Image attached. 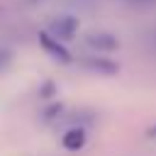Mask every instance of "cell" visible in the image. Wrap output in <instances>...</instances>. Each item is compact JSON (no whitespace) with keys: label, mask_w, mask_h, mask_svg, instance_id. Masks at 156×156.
Here are the masks:
<instances>
[{"label":"cell","mask_w":156,"mask_h":156,"mask_svg":"<svg viewBox=\"0 0 156 156\" xmlns=\"http://www.w3.org/2000/svg\"><path fill=\"white\" fill-rule=\"evenodd\" d=\"M39 44H41V49H44L49 56H54L56 61H61V63H68V61H71V54L63 49L61 39H56L54 34H49V32H39Z\"/></svg>","instance_id":"cell-1"},{"label":"cell","mask_w":156,"mask_h":156,"mask_svg":"<svg viewBox=\"0 0 156 156\" xmlns=\"http://www.w3.org/2000/svg\"><path fill=\"white\" fill-rule=\"evenodd\" d=\"M76 32H78V20H76V17H56V20H51V24H49V34H54V37L61 39V41L73 39Z\"/></svg>","instance_id":"cell-2"},{"label":"cell","mask_w":156,"mask_h":156,"mask_svg":"<svg viewBox=\"0 0 156 156\" xmlns=\"http://www.w3.org/2000/svg\"><path fill=\"white\" fill-rule=\"evenodd\" d=\"M85 41H88V46H93V49H102V51H112V49H117V39H115L112 34H107V32H93V34L85 37Z\"/></svg>","instance_id":"cell-3"},{"label":"cell","mask_w":156,"mask_h":156,"mask_svg":"<svg viewBox=\"0 0 156 156\" xmlns=\"http://www.w3.org/2000/svg\"><path fill=\"white\" fill-rule=\"evenodd\" d=\"M80 63H83V68L95 71V73H117V63H112L110 58H100V56H85Z\"/></svg>","instance_id":"cell-4"},{"label":"cell","mask_w":156,"mask_h":156,"mask_svg":"<svg viewBox=\"0 0 156 156\" xmlns=\"http://www.w3.org/2000/svg\"><path fill=\"white\" fill-rule=\"evenodd\" d=\"M83 144H85V129L73 127V129H68V132L63 134V146H66V149L76 151V149H80Z\"/></svg>","instance_id":"cell-5"},{"label":"cell","mask_w":156,"mask_h":156,"mask_svg":"<svg viewBox=\"0 0 156 156\" xmlns=\"http://www.w3.org/2000/svg\"><path fill=\"white\" fill-rule=\"evenodd\" d=\"M149 136H154V139H156V124H154V127L149 129Z\"/></svg>","instance_id":"cell-6"},{"label":"cell","mask_w":156,"mask_h":156,"mask_svg":"<svg viewBox=\"0 0 156 156\" xmlns=\"http://www.w3.org/2000/svg\"><path fill=\"white\" fill-rule=\"evenodd\" d=\"M134 2H151V0H134Z\"/></svg>","instance_id":"cell-7"},{"label":"cell","mask_w":156,"mask_h":156,"mask_svg":"<svg viewBox=\"0 0 156 156\" xmlns=\"http://www.w3.org/2000/svg\"><path fill=\"white\" fill-rule=\"evenodd\" d=\"M29 2H39V0H29Z\"/></svg>","instance_id":"cell-8"}]
</instances>
